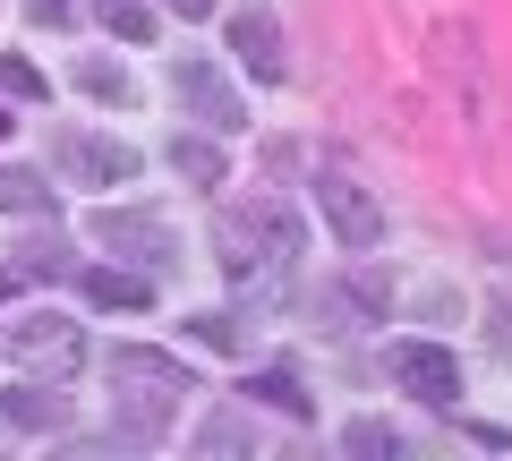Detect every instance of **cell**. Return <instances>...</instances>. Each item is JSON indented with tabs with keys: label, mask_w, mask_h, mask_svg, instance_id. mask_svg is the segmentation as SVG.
Returning <instances> with one entry per match:
<instances>
[{
	"label": "cell",
	"mask_w": 512,
	"mask_h": 461,
	"mask_svg": "<svg viewBox=\"0 0 512 461\" xmlns=\"http://www.w3.org/2000/svg\"><path fill=\"white\" fill-rule=\"evenodd\" d=\"M214 248H222V274H231L239 291H265V282L291 274V257H299V222L282 214L274 197H256V205H231V214H222Z\"/></svg>",
	"instance_id": "cell-1"
},
{
	"label": "cell",
	"mask_w": 512,
	"mask_h": 461,
	"mask_svg": "<svg viewBox=\"0 0 512 461\" xmlns=\"http://www.w3.org/2000/svg\"><path fill=\"white\" fill-rule=\"evenodd\" d=\"M111 376H120V436L128 444H154L171 427V410L188 402V368L163 351H111Z\"/></svg>",
	"instance_id": "cell-2"
},
{
	"label": "cell",
	"mask_w": 512,
	"mask_h": 461,
	"mask_svg": "<svg viewBox=\"0 0 512 461\" xmlns=\"http://www.w3.org/2000/svg\"><path fill=\"white\" fill-rule=\"evenodd\" d=\"M0 351L9 359H35L43 376H52V385H69L77 368H86V333L69 325V316H9V325H0Z\"/></svg>",
	"instance_id": "cell-3"
},
{
	"label": "cell",
	"mask_w": 512,
	"mask_h": 461,
	"mask_svg": "<svg viewBox=\"0 0 512 461\" xmlns=\"http://www.w3.org/2000/svg\"><path fill=\"white\" fill-rule=\"evenodd\" d=\"M316 214H325L333 248H384V205L367 197L359 180H342V171H325V180H316Z\"/></svg>",
	"instance_id": "cell-4"
},
{
	"label": "cell",
	"mask_w": 512,
	"mask_h": 461,
	"mask_svg": "<svg viewBox=\"0 0 512 461\" xmlns=\"http://www.w3.org/2000/svg\"><path fill=\"white\" fill-rule=\"evenodd\" d=\"M60 180H77V188H128V180H137V146H128V137H94V129H60Z\"/></svg>",
	"instance_id": "cell-5"
},
{
	"label": "cell",
	"mask_w": 512,
	"mask_h": 461,
	"mask_svg": "<svg viewBox=\"0 0 512 461\" xmlns=\"http://www.w3.org/2000/svg\"><path fill=\"white\" fill-rule=\"evenodd\" d=\"M384 368H393V385H402V393H419V402H436V410L461 393V359L444 351V342H393Z\"/></svg>",
	"instance_id": "cell-6"
},
{
	"label": "cell",
	"mask_w": 512,
	"mask_h": 461,
	"mask_svg": "<svg viewBox=\"0 0 512 461\" xmlns=\"http://www.w3.org/2000/svg\"><path fill=\"white\" fill-rule=\"evenodd\" d=\"M171 86H180V103L197 111L205 129H239V120H248V111H239V94L222 86V69H205V60H180V69H171Z\"/></svg>",
	"instance_id": "cell-7"
},
{
	"label": "cell",
	"mask_w": 512,
	"mask_h": 461,
	"mask_svg": "<svg viewBox=\"0 0 512 461\" xmlns=\"http://www.w3.org/2000/svg\"><path fill=\"white\" fill-rule=\"evenodd\" d=\"M60 419H69V385H52V376L0 393V427H60Z\"/></svg>",
	"instance_id": "cell-8"
},
{
	"label": "cell",
	"mask_w": 512,
	"mask_h": 461,
	"mask_svg": "<svg viewBox=\"0 0 512 461\" xmlns=\"http://www.w3.org/2000/svg\"><path fill=\"white\" fill-rule=\"evenodd\" d=\"M94 240H111L120 257L137 248V257H154V265L171 257V231H163V214H103V222H94Z\"/></svg>",
	"instance_id": "cell-9"
},
{
	"label": "cell",
	"mask_w": 512,
	"mask_h": 461,
	"mask_svg": "<svg viewBox=\"0 0 512 461\" xmlns=\"http://www.w3.org/2000/svg\"><path fill=\"white\" fill-rule=\"evenodd\" d=\"M231 43H239V60H248V69H265V77L282 69V26L265 18V9H239V18H231Z\"/></svg>",
	"instance_id": "cell-10"
},
{
	"label": "cell",
	"mask_w": 512,
	"mask_h": 461,
	"mask_svg": "<svg viewBox=\"0 0 512 461\" xmlns=\"http://www.w3.org/2000/svg\"><path fill=\"white\" fill-rule=\"evenodd\" d=\"M86 299H94V308L146 316V308H154V282H146V274H120V265H103V274H86Z\"/></svg>",
	"instance_id": "cell-11"
},
{
	"label": "cell",
	"mask_w": 512,
	"mask_h": 461,
	"mask_svg": "<svg viewBox=\"0 0 512 461\" xmlns=\"http://www.w3.org/2000/svg\"><path fill=\"white\" fill-rule=\"evenodd\" d=\"M0 214H52V180L26 171V163H9L0 171Z\"/></svg>",
	"instance_id": "cell-12"
},
{
	"label": "cell",
	"mask_w": 512,
	"mask_h": 461,
	"mask_svg": "<svg viewBox=\"0 0 512 461\" xmlns=\"http://www.w3.org/2000/svg\"><path fill=\"white\" fill-rule=\"evenodd\" d=\"M94 18L120 43H154V0H94Z\"/></svg>",
	"instance_id": "cell-13"
},
{
	"label": "cell",
	"mask_w": 512,
	"mask_h": 461,
	"mask_svg": "<svg viewBox=\"0 0 512 461\" xmlns=\"http://www.w3.org/2000/svg\"><path fill=\"white\" fill-rule=\"evenodd\" d=\"M342 444H350V461H402V436H393L384 419H350Z\"/></svg>",
	"instance_id": "cell-14"
},
{
	"label": "cell",
	"mask_w": 512,
	"mask_h": 461,
	"mask_svg": "<svg viewBox=\"0 0 512 461\" xmlns=\"http://www.w3.org/2000/svg\"><path fill=\"white\" fill-rule=\"evenodd\" d=\"M77 86L94 94V103H137V86H128V69H111V60H77Z\"/></svg>",
	"instance_id": "cell-15"
},
{
	"label": "cell",
	"mask_w": 512,
	"mask_h": 461,
	"mask_svg": "<svg viewBox=\"0 0 512 461\" xmlns=\"http://www.w3.org/2000/svg\"><path fill=\"white\" fill-rule=\"evenodd\" d=\"M171 163H180L197 188H214V180H222V146H214V137H180V146H171Z\"/></svg>",
	"instance_id": "cell-16"
},
{
	"label": "cell",
	"mask_w": 512,
	"mask_h": 461,
	"mask_svg": "<svg viewBox=\"0 0 512 461\" xmlns=\"http://www.w3.org/2000/svg\"><path fill=\"white\" fill-rule=\"evenodd\" d=\"M0 94H26V103H43V94H52V77H43L35 60H18V52H0Z\"/></svg>",
	"instance_id": "cell-17"
},
{
	"label": "cell",
	"mask_w": 512,
	"mask_h": 461,
	"mask_svg": "<svg viewBox=\"0 0 512 461\" xmlns=\"http://www.w3.org/2000/svg\"><path fill=\"white\" fill-rule=\"evenodd\" d=\"M256 402H274V410H291V419H308V393H299L291 368H265V376H256Z\"/></svg>",
	"instance_id": "cell-18"
},
{
	"label": "cell",
	"mask_w": 512,
	"mask_h": 461,
	"mask_svg": "<svg viewBox=\"0 0 512 461\" xmlns=\"http://www.w3.org/2000/svg\"><path fill=\"white\" fill-rule=\"evenodd\" d=\"M35 9V26H69V0H26Z\"/></svg>",
	"instance_id": "cell-19"
},
{
	"label": "cell",
	"mask_w": 512,
	"mask_h": 461,
	"mask_svg": "<svg viewBox=\"0 0 512 461\" xmlns=\"http://www.w3.org/2000/svg\"><path fill=\"white\" fill-rule=\"evenodd\" d=\"M163 9H180V18H214L222 0H163Z\"/></svg>",
	"instance_id": "cell-20"
},
{
	"label": "cell",
	"mask_w": 512,
	"mask_h": 461,
	"mask_svg": "<svg viewBox=\"0 0 512 461\" xmlns=\"http://www.w3.org/2000/svg\"><path fill=\"white\" fill-rule=\"evenodd\" d=\"M52 461H111V453H52Z\"/></svg>",
	"instance_id": "cell-21"
},
{
	"label": "cell",
	"mask_w": 512,
	"mask_h": 461,
	"mask_svg": "<svg viewBox=\"0 0 512 461\" xmlns=\"http://www.w3.org/2000/svg\"><path fill=\"white\" fill-rule=\"evenodd\" d=\"M9 129H18V111H0V137H9Z\"/></svg>",
	"instance_id": "cell-22"
}]
</instances>
